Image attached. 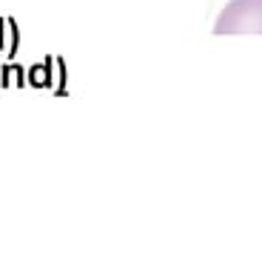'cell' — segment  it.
<instances>
[{
	"label": "cell",
	"instance_id": "6da1fadb",
	"mask_svg": "<svg viewBox=\"0 0 262 256\" xmlns=\"http://www.w3.org/2000/svg\"><path fill=\"white\" fill-rule=\"evenodd\" d=\"M214 34H262V0H231L216 17Z\"/></svg>",
	"mask_w": 262,
	"mask_h": 256
},
{
	"label": "cell",
	"instance_id": "277c9868",
	"mask_svg": "<svg viewBox=\"0 0 262 256\" xmlns=\"http://www.w3.org/2000/svg\"><path fill=\"white\" fill-rule=\"evenodd\" d=\"M0 46H3V20H0Z\"/></svg>",
	"mask_w": 262,
	"mask_h": 256
},
{
	"label": "cell",
	"instance_id": "7a4b0ae2",
	"mask_svg": "<svg viewBox=\"0 0 262 256\" xmlns=\"http://www.w3.org/2000/svg\"><path fill=\"white\" fill-rule=\"evenodd\" d=\"M9 77H14V83H23V68L20 66H3V85H9Z\"/></svg>",
	"mask_w": 262,
	"mask_h": 256
},
{
	"label": "cell",
	"instance_id": "3957f363",
	"mask_svg": "<svg viewBox=\"0 0 262 256\" xmlns=\"http://www.w3.org/2000/svg\"><path fill=\"white\" fill-rule=\"evenodd\" d=\"M9 26H12V54H14V49H17V32H14V23L9 20Z\"/></svg>",
	"mask_w": 262,
	"mask_h": 256
}]
</instances>
